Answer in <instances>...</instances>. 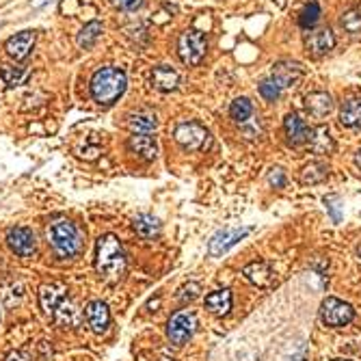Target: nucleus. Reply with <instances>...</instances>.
<instances>
[{"label": "nucleus", "instance_id": "f257e3e1", "mask_svg": "<svg viewBox=\"0 0 361 361\" xmlns=\"http://www.w3.org/2000/svg\"><path fill=\"white\" fill-rule=\"evenodd\" d=\"M39 305L44 314L63 329L80 324V312L63 283H44L39 288Z\"/></svg>", "mask_w": 361, "mask_h": 361}, {"label": "nucleus", "instance_id": "f03ea898", "mask_svg": "<svg viewBox=\"0 0 361 361\" xmlns=\"http://www.w3.org/2000/svg\"><path fill=\"white\" fill-rule=\"evenodd\" d=\"M96 270L108 283H117L125 275V254L117 236L104 234L96 245Z\"/></svg>", "mask_w": 361, "mask_h": 361}, {"label": "nucleus", "instance_id": "7ed1b4c3", "mask_svg": "<svg viewBox=\"0 0 361 361\" xmlns=\"http://www.w3.org/2000/svg\"><path fill=\"white\" fill-rule=\"evenodd\" d=\"M46 236H48L50 247L54 249V254L63 260L80 256V251L85 247L82 231L69 219H54L46 229Z\"/></svg>", "mask_w": 361, "mask_h": 361}, {"label": "nucleus", "instance_id": "20e7f679", "mask_svg": "<svg viewBox=\"0 0 361 361\" xmlns=\"http://www.w3.org/2000/svg\"><path fill=\"white\" fill-rule=\"evenodd\" d=\"M128 87V78H125V71L119 67H102L98 69L94 78H91V98L100 104V106H111L115 104L123 91Z\"/></svg>", "mask_w": 361, "mask_h": 361}, {"label": "nucleus", "instance_id": "39448f33", "mask_svg": "<svg viewBox=\"0 0 361 361\" xmlns=\"http://www.w3.org/2000/svg\"><path fill=\"white\" fill-rule=\"evenodd\" d=\"M206 50H208V39L202 30L191 28L184 30L179 35L177 39V52H179V59H182L184 65H200L202 59L206 57Z\"/></svg>", "mask_w": 361, "mask_h": 361}, {"label": "nucleus", "instance_id": "423d86ee", "mask_svg": "<svg viewBox=\"0 0 361 361\" xmlns=\"http://www.w3.org/2000/svg\"><path fill=\"white\" fill-rule=\"evenodd\" d=\"M175 141L188 152H202L210 146V132L204 128L202 123L197 121H184L179 123L175 132H173Z\"/></svg>", "mask_w": 361, "mask_h": 361}, {"label": "nucleus", "instance_id": "0eeeda50", "mask_svg": "<svg viewBox=\"0 0 361 361\" xmlns=\"http://www.w3.org/2000/svg\"><path fill=\"white\" fill-rule=\"evenodd\" d=\"M355 310L353 305L340 301L335 297H327L320 305V320L327 324V327H346L349 322H353Z\"/></svg>", "mask_w": 361, "mask_h": 361}, {"label": "nucleus", "instance_id": "6e6552de", "mask_svg": "<svg viewBox=\"0 0 361 361\" xmlns=\"http://www.w3.org/2000/svg\"><path fill=\"white\" fill-rule=\"evenodd\" d=\"M197 327V318L191 310H179L171 316L169 324H167V335L171 340V344L182 346L191 340V335L195 333Z\"/></svg>", "mask_w": 361, "mask_h": 361}, {"label": "nucleus", "instance_id": "1a4fd4ad", "mask_svg": "<svg viewBox=\"0 0 361 361\" xmlns=\"http://www.w3.org/2000/svg\"><path fill=\"white\" fill-rule=\"evenodd\" d=\"M303 46L308 50L310 57L320 59L324 54H329L335 48V35L331 28H318V30H310L305 35Z\"/></svg>", "mask_w": 361, "mask_h": 361}, {"label": "nucleus", "instance_id": "9d476101", "mask_svg": "<svg viewBox=\"0 0 361 361\" xmlns=\"http://www.w3.org/2000/svg\"><path fill=\"white\" fill-rule=\"evenodd\" d=\"M247 234H249V227H225L221 231H216L212 236V240H210V245H208L210 256L219 258V256L227 254V251L238 240H243Z\"/></svg>", "mask_w": 361, "mask_h": 361}, {"label": "nucleus", "instance_id": "9b49d317", "mask_svg": "<svg viewBox=\"0 0 361 361\" xmlns=\"http://www.w3.org/2000/svg\"><path fill=\"white\" fill-rule=\"evenodd\" d=\"M7 245L17 258H33L37 245H35V234L28 227H11L7 231Z\"/></svg>", "mask_w": 361, "mask_h": 361}, {"label": "nucleus", "instance_id": "f8f14e48", "mask_svg": "<svg viewBox=\"0 0 361 361\" xmlns=\"http://www.w3.org/2000/svg\"><path fill=\"white\" fill-rule=\"evenodd\" d=\"M85 316H87V324L98 335L106 333L108 324H111V312H108V305L102 303V301H91V303H89L87 310H85Z\"/></svg>", "mask_w": 361, "mask_h": 361}, {"label": "nucleus", "instance_id": "ddd939ff", "mask_svg": "<svg viewBox=\"0 0 361 361\" xmlns=\"http://www.w3.org/2000/svg\"><path fill=\"white\" fill-rule=\"evenodd\" d=\"M270 78H273L281 89L294 87L303 78V67L299 63H292V61H281L273 67V76Z\"/></svg>", "mask_w": 361, "mask_h": 361}, {"label": "nucleus", "instance_id": "4468645a", "mask_svg": "<svg viewBox=\"0 0 361 361\" xmlns=\"http://www.w3.org/2000/svg\"><path fill=\"white\" fill-rule=\"evenodd\" d=\"M33 46H35V33L33 30H22V33L13 35V37L7 42L5 48H7V54H9L11 59L24 61L28 54H30Z\"/></svg>", "mask_w": 361, "mask_h": 361}, {"label": "nucleus", "instance_id": "2eb2a0df", "mask_svg": "<svg viewBox=\"0 0 361 361\" xmlns=\"http://www.w3.org/2000/svg\"><path fill=\"white\" fill-rule=\"evenodd\" d=\"M283 130H285L288 143H290V146H294V148L310 139L308 125H305V121L299 115H294V113H290V115L283 119Z\"/></svg>", "mask_w": 361, "mask_h": 361}, {"label": "nucleus", "instance_id": "dca6fc26", "mask_svg": "<svg viewBox=\"0 0 361 361\" xmlns=\"http://www.w3.org/2000/svg\"><path fill=\"white\" fill-rule=\"evenodd\" d=\"M128 128L132 134H150L158 128V117L154 111H137L128 115Z\"/></svg>", "mask_w": 361, "mask_h": 361}, {"label": "nucleus", "instance_id": "f3484780", "mask_svg": "<svg viewBox=\"0 0 361 361\" xmlns=\"http://www.w3.org/2000/svg\"><path fill=\"white\" fill-rule=\"evenodd\" d=\"M152 85L162 94L175 91L177 85H179V74L169 65H160L152 71Z\"/></svg>", "mask_w": 361, "mask_h": 361}, {"label": "nucleus", "instance_id": "a211bd4d", "mask_svg": "<svg viewBox=\"0 0 361 361\" xmlns=\"http://www.w3.org/2000/svg\"><path fill=\"white\" fill-rule=\"evenodd\" d=\"M243 275L249 283L254 285H270V281H273V270H270V266L266 262H251L243 268Z\"/></svg>", "mask_w": 361, "mask_h": 361}, {"label": "nucleus", "instance_id": "6ab92c4d", "mask_svg": "<svg viewBox=\"0 0 361 361\" xmlns=\"http://www.w3.org/2000/svg\"><path fill=\"white\" fill-rule=\"evenodd\" d=\"M128 148L143 160H154L156 154H158V146L156 141L150 137V134H132L130 141H128Z\"/></svg>", "mask_w": 361, "mask_h": 361}, {"label": "nucleus", "instance_id": "aec40b11", "mask_svg": "<svg viewBox=\"0 0 361 361\" xmlns=\"http://www.w3.org/2000/svg\"><path fill=\"white\" fill-rule=\"evenodd\" d=\"M310 148L314 154H331L333 152V139L329 134V128L327 125H316L314 130H310Z\"/></svg>", "mask_w": 361, "mask_h": 361}, {"label": "nucleus", "instance_id": "412c9836", "mask_svg": "<svg viewBox=\"0 0 361 361\" xmlns=\"http://www.w3.org/2000/svg\"><path fill=\"white\" fill-rule=\"evenodd\" d=\"M305 104H308L310 115H314L316 119L327 117V115L331 113V108H333L331 96L324 94V91H314V94H310L308 98H305Z\"/></svg>", "mask_w": 361, "mask_h": 361}, {"label": "nucleus", "instance_id": "4be33fe9", "mask_svg": "<svg viewBox=\"0 0 361 361\" xmlns=\"http://www.w3.org/2000/svg\"><path fill=\"white\" fill-rule=\"evenodd\" d=\"M340 123L344 128H361V98H351L342 104Z\"/></svg>", "mask_w": 361, "mask_h": 361}, {"label": "nucleus", "instance_id": "5701e85b", "mask_svg": "<svg viewBox=\"0 0 361 361\" xmlns=\"http://www.w3.org/2000/svg\"><path fill=\"white\" fill-rule=\"evenodd\" d=\"M206 308L214 316H227L231 310V292L229 290H214L206 297Z\"/></svg>", "mask_w": 361, "mask_h": 361}, {"label": "nucleus", "instance_id": "b1692460", "mask_svg": "<svg viewBox=\"0 0 361 361\" xmlns=\"http://www.w3.org/2000/svg\"><path fill=\"white\" fill-rule=\"evenodd\" d=\"M134 231L143 240H154L160 236V221L152 214H139L134 219Z\"/></svg>", "mask_w": 361, "mask_h": 361}, {"label": "nucleus", "instance_id": "393cba45", "mask_svg": "<svg viewBox=\"0 0 361 361\" xmlns=\"http://www.w3.org/2000/svg\"><path fill=\"white\" fill-rule=\"evenodd\" d=\"M329 177V167L324 165V162H310V165H305L303 171H301V184L305 186H314V184H320L324 179Z\"/></svg>", "mask_w": 361, "mask_h": 361}, {"label": "nucleus", "instance_id": "a878e982", "mask_svg": "<svg viewBox=\"0 0 361 361\" xmlns=\"http://www.w3.org/2000/svg\"><path fill=\"white\" fill-rule=\"evenodd\" d=\"M102 24L100 22H89V24H85V28L78 33V37H76V44L80 46V48H91L98 39H100V35H102Z\"/></svg>", "mask_w": 361, "mask_h": 361}, {"label": "nucleus", "instance_id": "bb28decb", "mask_svg": "<svg viewBox=\"0 0 361 361\" xmlns=\"http://www.w3.org/2000/svg\"><path fill=\"white\" fill-rule=\"evenodd\" d=\"M251 115H254V104H251L247 98H236L231 102L229 106V117L234 121H238V123H245Z\"/></svg>", "mask_w": 361, "mask_h": 361}, {"label": "nucleus", "instance_id": "cd10ccee", "mask_svg": "<svg viewBox=\"0 0 361 361\" xmlns=\"http://www.w3.org/2000/svg\"><path fill=\"white\" fill-rule=\"evenodd\" d=\"M320 20V7L316 0H312V3L305 7L301 11V17H299V26L305 28V30H312L316 26V22Z\"/></svg>", "mask_w": 361, "mask_h": 361}, {"label": "nucleus", "instance_id": "c85d7f7f", "mask_svg": "<svg viewBox=\"0 0 361 361\" xmlns=\"http://www.w3.org/2000/svg\"><path fill=\"white\" fill-rule=\"evenodd\" d=\"M340 24L349 35H361V11H357V9L346 11L344 15H342Z\"/></svg>", "mask_w": 361, "mask_h": 361}, {"label": "nucleus", "instance_id": "c756f323", "mask_svg": "<svg viewBox=\"0 0 361 361\" xmlns=\"http://www.w3.org/2000/svg\"><path fill=\"white\" fill-rule=\"evenodd\" d=\"M0 76H3V80H5L7 85L15 87V85H20V82L26 78V69H22V67H9V65H5L3 69H0Z\"/></svg>", "mask_w": 361, "mask_h": 361}, {"label": "nucleus", "instance_id": "7c9ffc66", "mask_svg": "<svg viewBox=\"0 0 361 361\" xmlns=\"http://www.w3.org/2000/svg\"><path fill=\"white\" fill-rule=\"evenodd\" d=\"M260 96H262L266 102H275V100H279V96H281V87H279L273 78L262 80V82H260Z\"/></svg>", "mask_w": 361, "mask_h": 361}, {"label": "nucleus", "instance_id": "2f4dec72", "mask_svg": "<svg viewBox=\"0 0 361 361\" xmlns=\"http://www.w3.org/2000/svg\"><path fill=\"white\" fill-rule=\"evenodd\" d=\"M324 206H327L329 208V212H331V219L335 221V223H340L342 221V200H340V197H324Z\"/></svg>", "mask_w": 361, "mask_h": 361}, {"label": "nucleus", "instance_id": "473e14b6", "mask_svg": "<svg viewBox=\"0 0 361 361\" xmlns=\"http://www.w3.org/2000/svg\"><path fill=\"white\" fill-rule=\"evenodd\" d=\"M197 294H200V283H188V285L182 288V290H179L177 301L179 303H186V301H193Z\"/></svg>", "mask_w": 361, "mask_h": 361}, {"label": "nucleus", "instance_id": "72a5a7b5", "mask_svg": "<svg viewBox=\"0 0 361 361\" xmlns=\"http://www.w3.org/2000/svg\"><path fill=\"white\" fill-rule=\"evenodd\" d=\"M268 182H270V186H275V188H283V184H285L283 169H279V167L270 169V173H268Z\"/></svg>", "mask_w": 361, "mask_h": 361}, {"label": "nucleus", "instance_id": "f704fd0d", "mask_svg": "<svg viewBox=\"0 0 361 361\" xmlns=\"http://www.w3.org/2000/svg\"><path fill=\"white\" fill-rule=\"evenodd\" d=\"M111 3L117 7V9H123V11H134L141 7L143 0H111Z\"/></svg>", "mask_w": 361, "mask_h": 361}, {"label": "nucleus", "instance_id": "c9c22d12", "mask_svg": "<svg viewBox=\"0 0 361 361\" xmlns=\"http://www.w3.org/2000/svg\"><path fill=\"white\" fill-rule=\"evenodd\" d=\"M5 361H33V359H30L28 351H13V353L7 355Z\"/></svg>", "mask_w": 361, "mask_h": 361}, {"label": "nucleus", "instance_id": "e433bc0d", "mask_svg": "<svg viewBox=\"0 0 361 361\" xmlns=\"http://www.w3.org/2000/svg\"><path fill=\"white\" fill-rule=\"evenodd\" d=\"M355 165H357V167H361V150L355 154Z\"/></svg>", "mask_w": 361, "mask_h": 361}, {"label": "nucleus", "instance_id": "4c0bfd02", "mask_svg": "<svg viewBox=\"0 0 361 361\" xmlns=\"http://www.w3.org/2000/svg\"><path fill=\"white\" fill-rule=\"evenodd\" d=\"M357 256H359V258H361V245H359V247H357Z\"/></svg>", "mask_w": 361, "mask_h": 361}, {"label": "nucleus", "instance_id": "58836bf2", "mask_svg": "<svg viewBox=\"0 0 361 361\" xmlns=\"http://www.w3.org/2000/svg\"><path fill=\"white\" fill-rule=\"evenodd\" d=\"M333 361H351V359H333Z\"/></svg>", "mask_w": 361, "mask_h": 361}, {"label": "nucleus", "instance_id": "ea45409f", "mask_svg": "<svg viewBox=\"0 0 361 361\" xmlns=\"http://www.w3.org/2000/svg\"><path fill=\"white\" fill-rule=\"evenodd\" d=\"M0 322H3V314H0Z\"/></svg>", "mask_w": 361, "mask_h": 361}]
</instances>
